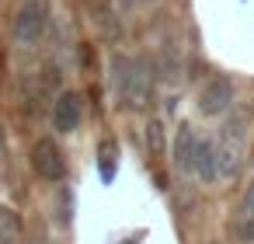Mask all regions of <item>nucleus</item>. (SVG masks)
<instances>
[{
  "instance_id": "nucleus-1",
  "label": "nucleus",
  "mask_w": 254,
  "mask_h": 244,
  "mask_svg": "<svg viewBox=\"0 0 254 244\" xmlns=\"http://www.w3.org/2000/svg\"><path fill=\"white\" fill-rule=\"evenodd\" d=\"M153 87H157V77H153L150 60H143V56H122V53L112 56V91H115V98H119V105L126 112L150 108Z\"/></svg>"
},
{
  "instance_id": "nucleus-2",
  "label": "nucleus",
  "mask_w": 254,
  "mask_h": 244,
  "mask_svg": "<svg viewBox=\"0 0 254 244\" xmlns=\"http://www.w3.org/2000/svg\"><path fill=\"white\" fill-rule=\"evenodd\" d=\"M251 119H254L251 108H237V105H233V115L223 122L219 136L212 140L219 181L240 174V164H244V154H247V140H251Z\"/></svg>"
},
{
  "instance_id": "nucleus-3",
  "label": "nucleus",
  "mask_w": 254,
  "mask_h": 244,
  "mask_svg": "<svg viewBox=\"0 0 254 244\" xmlns=\"http://www.w3.org/2000/svg\"><path fill=\"white\" fill-rule=\"evenodd\" d=\"M49 18H53V7L49 0H21V7L14 14V25H11V35L18 46H35L46 39L49 32Z\"/></svg>"
},
{
  "instance_id": "nucleus-4",
  "label": "nucleus",
  "mask_w": 254,
  "mask_h": 244,
  "mask_svg": "<svg viewBox=\"0 0 254 244\" xmlns=\"http://www.w3.org/2000/svg\"><path fill=\"white\" fill-rule=\"evenodd\" d=\"M195 105H198V112H202L205 119L226 115V112L237 105V87H233V81H230L226 74H209V77L202 81V87H198Z\"/></svg>"
},
{
  "instance_id": "nucleus-5",
  "label": "nucleus",
  "mask_w": 254,
  "mask_h": 244,
  "mask_svg": "<svg viewBox=\"0 0 254 244\" xmlns=\"http://www.w3.org/2000/svg\"><path fill=\"white\" fill-rule=\"evenodd\" d=\"M28 161H32V171H35L42 181H49V185H60V181L66 178V157H63V147H60L53 136H39V140L32 143Z\"/></svg>"
},
{
  "instance_id": "nucleus-6",
  "label": "nucleus",
  "mask_w": 254,
  "mask_h": 244,
  "mask_svg": "<svg viewBox=\"0 0 254 244\" xmlns=\"http://www.w3.org/2000/svg\"><path fill=\"white\" fill-rule=\"evenodd\" d=\"M80 119H84V98L77 91H63L53 101V126H56V133H66V136L77 133Z\"/></svg>"
},
{
  "instance_id": "nucleus-7",
  "label": "nucleus",
  "mask_w": 254,
  "mask_h": 244,
  "mask_svg": "<svg viewBox=\"0 0 254 244\" xmlns=\"http://www.w3.org/2000/svg\"><path fill=\"white\" fill-rule=\"evenodd\" d=\"M198 140L202 133L191 126V122H181L178 133H174V143H171V154H174V167L191 174V164H195V150H198Z\"/></svg>"
},
{
  "instance_id": "nucleus-8",
  "label": "nucleus",
  "mask_w": 254,
  "mask_h": 244,
  "mask_svg": "<svg viewBox=\"0 0 254 244\" xmlns=\"http://www.w3.org/2000/svg\"><path fill=\"white\" fill-rule=\"evenodd\" d=\"M233 237L240 244H254V181L244 185L240 202L233 209Z\"/></svg>"
},
{
  "instance_id": "nucleus-9",
  "label": "nucleus",
  "mask_w": 254,
  "mask_h": 244,
  "mask_svg": "<svg viewBox=\"0 0 254 244\" xmlns=\"http://www.w3.org/2000/svg\"><path fill=\"white\" fill-rule=\"evenodd\" d=\"M191 178H198V181H205V185L219 181V171H216V147H212V140H209V136H202V140H198L195 164H191Z\"/></svg>"
},
{
  "instance_id": "nucleus-10",
  "label": "nucleus",
  "mask_w": 254,
  "mask_h": 244,
  "mask_svg": "<svg viewBox=\"0 0 254 244\" xmlns=\"http://www.w3.org/2000/svg\"><path fill=\"white\" fill-rule=\"evenodd\" d=\"M0 244H21V216L14 206H0Z\"/></svg>"
},
{
  "instance_id": "nucleus-11",
  "label": "nucleus",
  "mask_w": 254,
  "mask_h": 244,
  "mask_svg": "<svg viewBox=\"0 0 254 244\" xmlns=\"http://www.w3.org/2000/svg\"><path fill=\"white\" fill-rule=\"evenodd\" d=\"M143 136H146V150H150L153 157H164V154H167V129H164L160 119H150Z\"/></svg>"
},
{
  "instance_id": "nucleus-12",
  "label": "nucleus",
  "mask_w": 254,
  "mask_h": 244,
  "mask_svg": "<svg viewBox=\"0 0 254 244\" xmlns=\"http://www.w3.org/2000/svg\"><path fill=\"white\" fill-rule=\"evenodd\" d=\"M98 164H101V181H112L115 178V164H119V147L115 140H105L98 147Z\"/></svg>"
},
{
  "instance_id": "nucleus-13",
  "label": "nucleus",
  "mask_w": 254,
  "mask_h": 244,
  "mask_svg": "<svg viewBox=\"0 0 254 244\" xmlns=\"http://www.w3.org/2000/svg\"><path fill=\"white\" fill-rule=\"evenodd\" d=\"M122 244H139V241H122Z\"/></svg>"
}]
</instances>
